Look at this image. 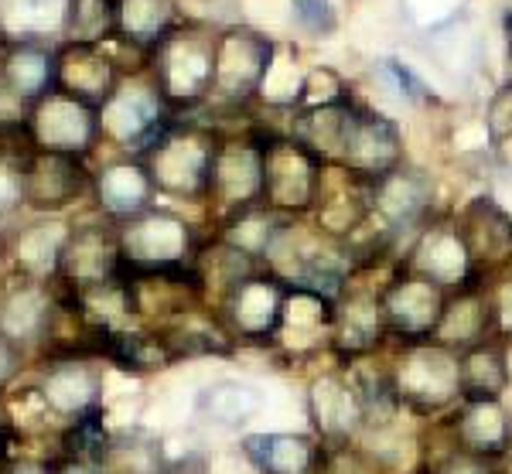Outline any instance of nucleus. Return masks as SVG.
Wrapping results in <instances>:
<instances>
[{
  "label": "nucleus",
  "instance_id": "f257e3e1",
  "mask_svg": "<svg viewBox=\"0 0 512 474\" xmlns=\"http://www.w3.org/2000/svg\"><path fill=\"white\" fill-rule=\"evenodd\" d=\"M393 393L400 410L420 420H441L461 403V359L441 342L396 345L390 359Z\"/></svg>",
  "mask_w": 512,
  "mask_h": 474
},
{
  "label": "nucleus",
  "instance_id": "f03ea898",
  "mask_svg": "<svg viewBox=\"0 0 512 474\" xmlns=\"http://www.w3.org/2000/svg\"><path fill=\"white\" fill-rule=\"evenodd\" d=\"M219 140L202 127H168L140 154L154 178V188L171 198H209L212 164Z\"/></svg>",
  "mask_w": 512,
  "mask_h": 474
},
{
  "label": "nucleus",
  "instance_id": "7ed1b4c3",
  "mask_svg": "<svg viewBox=\"0 0 512 474\" xmlns=\"http://www.w3.org/2000/svg\"><path fill=\"white\" fill-rule=\"evenodd\" d=\"M328 161L294 137L263 140V205L287 219L311 212L318 202Z\"/></svg>",
  "mask_w": 512,
  "mask_h": 474
},
{
  "label": "nucleus",
  "instance_id": "20e7f679",
  "mask_svg": "<svg viewBox=\"0 0 512 474\" xmlns=\"http://www.w3.org/2000/svg\"><path fill=\"white\" fill-rule=\"evenodd\" d=\"M291 284L274 270H256L253 277L239 280V284L222 297L219 321L226 324L229 338L243 345L274 348L280 324H284V307Z\"/></svg>",
  "mask_w": 512,
  "mask_h": 474
},
{
  "label": "nucleus",
  "instance_id": "39448f33",
  "mask_svg": "<svg viewBox=\"0 0 512 474\" xmlns=\"http://www.w3.org/2000/svg\"><path fill=\"white\" fill-rule=\"evenodd\" d=\"M304 413L311 420V434L325 447H352L366 434V406L345 365H332L311 376L304 389Z\"/></svg>",
  "mask_w": 512,
  "mask_h": 474
},
{
  "label": "nucleus",
  "instance_id": "423d86ee",
  "mask_svg": "<svg viewBox=\"0 0 512 474\" xmlns=\"http://www.w3.org/2000/svg\"><path fill=\"white\" fill-rule=\"evenodd\" d=\"M448 294L441 284L420 277V273L403 266L400 273L383 284L379 301H383L386 328H390V342L396 345H414V342H431L437 335V324L444 318L448 307Z\"/></svg>",
  "mask_w": 512,
  "mask_h": 474
},
{
  "label": "nucleus",
  "instance_id": "0eeeda50",
  "mask_svg": "<svg viewBox=\"0 0 512 474\" xmlns=\"http://www.w3.org/2000/svg\"><path fill=\"white\" fill-rule=\"evenodd\" d=\"M390 342V328H386L383 301L379 290H349L335 297V318H332V342L328 355L338 365H355L373 359Z\"/></svg>",
  "mask_w": 512,
  "mask_h": 474
},
{
  "label": "nucleus",
  "instance_id": "6e6552de",
  "mask_svg": "<svg viewBox=\"0 0 512 474\" xmlns=\"http://www.w3.org/2000/svg\"><path fill=\"white\" fill-rule=\"evenodd\" d=\"M35 393L52 417L76 423L99 410L103 372L86 355H59V359L41 365Z\"/></svg>",
  "mask_w": 512,
  "mask_h": 474
},
{
  "label": "nucleus",
  "instance_id": "1a4fd4ad",
  "mask_svg": "<svg viewBox=\"0 0 512 474\" xmlns=\"http://www.w3.org/2000/svg\"><path fill=\"white\" fill-rule=\"evenodd\" d=\"M28 130L38 151L82 157L99 137V110L52 89L35 103L28 116Z\"/></svg>",
  "mask_w": 512,
  "mask_h": 474
},
{
  "label": "nucleus",
  "instance_id": "9d476101",
  "mask_svg": "<svg viewBox=\"0 0 512 474\" xmlns=\"http://www.w3.org/2000/svg\"><path fill=\"white\" fill-rule=\"evenodd\" d=\"M123 266L120 229L110 226H82L72 229L62 243L55 280L76 290H93L113 284Z\"/></svg>",
  "mask_w": 512,
  "mask_h": 474
},
{
  "label": "nucleus",
  "instance_id": "9b49d317",
  "mask_svg": "<svg viewBox=\"0 0 512 474\" xmlns=\"http://www.w3.org/2000/svg\"><path fill=\"white\" fill-rule=\"evenodd\" d=\"M120 249L123 260L134 266H181L192 263L195 232L178 215L151 209L137 215V219L123 222Z\"/></svg>",
  "mask_w": 512,
  "mask_h": 474
},
{
  "label": "nucleus",
  "instance_id": "f8f14e48",
  "mask_svg": "<svg viewBox=\"0 0 512 474\" xmlns=\"http://www.w3.org/2000/svg\"><path fill=\"white\" fill-rule=\"evenodd\" d=\"M212 65H216V41L198 35L164 38L158 55L161 99L171 106H188L212 93Z\"/></svg>",
  "mask_w": 512,
  "mask_h": 474
},
{
  "label": "nucleus",
  "instance_id": "ddd939ff",
  "mask_svg": "<svg viewBox=\"0 0 512 474\" xmlns=\"http://www.w3.org/2000/svg\"><path fill=\"white\" fill-rule=\"evenodd\" d=\"M338 164H342L345 171L366 178V181L386 178V174L403 164L400 127H396L390 116H379L373 110L355 106L349 133H345V144H342V154H338Z\"/></svg>",
  "mask_w": 512,
  "mask_h": 474
},
{
  "label": "nucleus",
  "instance_id": "4468645a",
  "mask_svg": "<svg viewBox=\"0 0 512 474\" xmlns=\"http://www.w3.org/2000/svg\"><path fill=\"white\" fill-rule=\"evenodd\" d=\"M451 444L499 464L512 451V410L506 399H461L444 417Z\"/></svg>",
  "mask_w": 512,
  "mask_h": 474
},
{
  "label": "nucleus",
  "instance_id": "2eb2a0df",
  "mask_svg": "<svg viewBox=\"0 0 512 474\" xmlns=\"http://www.w3.org/2000/svg\"><path fill=\"white\" fill-rule=\"evenodd\" d=\"M274 45L256 31H226L216 38V65H212V93L222 99H246L267 82Z\"/></svg>",
  "mask_w": 512,
  "mask_h": 474
},
{
  "label": "nucleus",
  "instance_id": "dca6fc26",
  "mask_svg": "<svg viewBox=\"0 0 512 474\" xmlns=\"http://www.w3.org/2000/svg\"><path fill=\"white\" fill-rule=\"evenodd\" d=\"M164 99L158 89H117L99 106V133L120 147H134L144 154L168 130Z\"/></svg>",
  "mask_w": 512,
  "mask_h": 474
},
{
  "label": "nucleus",
  "instance_id": "f3484780",
  "mask_svg": "<svg viewBox=\"0 0 512 474\" xmlns=\"http://www.w3.org/2000/svg\"><path fill=\"white\" fill-rule=\"evenodd\" d=\"M403 266L420 273V277L434 280V284H441L444 290L482 284V273L475 270L472 253H468L458 226H451V222H434V226L420 232Z\"/></svg>",
  "mask_w": 512,
  "mask_h": 474
},
{
  "label": "nucleus",
  "instance_id": "a211bd4d",
  "mask_svg": "<svg viewBox=\"0 0 512 474\" xmlns=\"http://www.w3.org/2000/svg\"><path fill=\"white\" fill-rule=\"evenodd\" d=\"M209 198L226 212L263 202V140H226L212 164Z\"/></svg>",
  "mask_w": 512,
  "mask_h": 474
},
{
  "label": "nucleus",
  "instance_id": "6ab92c4d",
  "mask_svg": "<svg viewBox=\"0 0 512 474\" xmlns=\"http://www.w3.org/2000/svg\"><path fill=\"white\" fill-rule=\"evenodd\" d=\"M332 318H335V297L291 284V294H287V307H284V324H280L274 348L287 352L291 359H308V355L328 352Z\"/></svg>",
  "mask_w": 512,
  "mask_h": 474
},
{
  "label": "nucleus",
  "instance_id": "aec40b11",
  "mask_svg": "<svg viewBox=\"0 0 512 474\" xmlns=\"http://www.w3.org/2000/svg\"><path fill=\"white\" fill-rule=\"evenodd\" d=\"M243 454L256 474H325L328 447L315 434L270 430V434H246Z\"/></svg>",
  "mask_w": 512,
  "mask_h": 474
},
{
  "label": "nucleus",
  "instance_id": "412c9836",
  "mask_svg": "<svg viewBox=\"0 0 512 474\" xmlns=\"http://www.w3.org/2000/svg\"><path fill=\"white\" fill-rule=\"evenodd\" d=\"M89 188V174L82 168V157L55 154V151H31L28 157V185H24V205L38 212H59L76 202Z\"/></svg>",
  "mask_w": 512,
  "mask_h": 474
},
{
  "label": "nucleus",
  "instance_id": "4be33fe9",
  "mask_svg": "<svg viewBox=\"0 0 512 474\" xmlns=\"http://www.w3.org/2000/svg\"><path fill=\"white\" fill-rule=\"evenodd\" d=\"M55 89L86 106H103L120 89V72L96 45H69L55 55Z\"/></svg>",
  "mask_w": 512,
  "mask_h": 474
},
{
  "label": "nucleus",
  "instance_id": "5701e85b",
  "mask_svg": "<svg viewBox=\"0 0 512 474\" xmlns=\"http://www.w3.org/2000/svg\"><path fill=\"white\" fill-rule=\"evenodd\" d=\"M495 335V304L492 290L485 284H472L448 294V307H444V318L437 324L434 342H441L451 352H468L475 345L492 342Z\"/></svg>",
  "mask_w": 512,
  "mask_h": 474
},
{
  "label": "nucleus",
  "instance_id": "b1692460",
  "mask_svg": "<svg viewBox=\"0 0 512 474\" xmlns=\"http://www.w3.org/2000/svg\"><path fill=\"white\" fill-rule=\"evenodd\" d=\"M454 226L465 239L478 273L512 260V215L495 198L482 195L475 202H468Z\"/></svg>",
  "mask_w": 512,
  "mask_h": 474
},
{
  "label": "nucleus",
  "instance_id": "393cba45",
  "mask_svg": "<svg viewBox=\"0 0 512 474\" xmlns=\"http://www.w3.org/2000/svg\"><path fill=\"white\" fill-rule=\"evenodd\" d=\"M93 191H96V202L99 209L113 219H137V215L151 212L154 209V178L147 171V164L134 157V161H117V164H106L103 171L93 174Z\"/></svg>",
  "mask_w": 512,
  "mask_h": 474
},
{
  "label": "nucleus",
  "instance_id": "a878e982",
  "mask_svg": "<svg viewBox=\"0 0 512 474\" xmlns=\"http://www.w3.org/2000/svg\"><path fill=\"white\" fill-rule=\"evenodd\" d=\"M434 195V185L424 171H414L400 164L386 178L373 181V215L386 226V232L410 229L427 212Z\"/></svg>",
  "mask_w": 512,
  "mask_h": 474
},
{
  "label": "nucleus",
  "instance_id": "bb28decb",
  "mask_svg": "<svg viewBox=\"0 0 512 474\" xmlns=\"http://www.w3.org/2000/svg\"><path fill=\"white\" fill-rule=\"evenodd\" d=\"M267 406L260 386L243 379H216L195 396V417L222 430H239L256 420Z\"/></svg>",
  "mask_w": 512,
  "mask_h": 474
},
{
  "label": "nucleus",
  "instance_id": "cd10ccee",
  "mask_svg": "<svg viewBox=\"0 0 512 474\" xmlns=\"http://www.w3.org/2000/svg\"><path fill=\"white\" fill-rule=\"evenodd\" d=\"M55 321V301L45 287L24 284L4 297L0 304V331L21 348H35L48 342Z\"/></svg>",
  "mask_w": 512,
  "mask_h": 474
},
{
  "label": "nucleus",
  "instance_id": "c85d7f7f",
  "mask_svg": "<svg viewBox=\"0 0 512 474\" xmlns=\"http://www.w3.org/2000/svg\"><path fill=\"white\" fill-rule=\"evenodd\" d=\"M461 359V399H506L512 389V352L502 338L475 345Z\"/></svg>",
  "mask_w": 512,
  "mask_h": 474
},
{
  "label": "nucleus",
  "instance_id": "c756f323",
  "mask_svg": "<svg viewBox=\"0 0 512 474\" xmlns=\"http://www.w3.org/2000/svg\"><path fill=\"white\" fill-rule=\"evenodd\" d=\"M168 454L158 434L144 427L113 430L96 468L103 474H168Z\"/></svg>",
  "mask_w": 512,
  "mask_h": 474
},
{
  "label": "nucleus",
  "instance_id": "7c9ffc66",
  "mask_svg": "<svg viewBox=\"0 0 512 474\" xmlns=\"http://www.w3.org/2000/svg\"><path fill=\"white\" fill-rule=\"evenodd\" d=\"M287 229H291V219L274 209H267V205L260 202V205H246V209L229 212L219 239L229 246H236L239 253L253 256V260H267Z\"/></svg>",
  "mask_w": 512,
  "mask_h": 474
},
{
  "label": "nucleus",
  "instance_id": "2f4dec72",
  "mask_svg": "<svg viewBox=\"0 0 512 474\" xmlns=\"http://www.w3.org/2000/svg\"><path fill=\"white\" fill-rule=\"evenodd\" d=\"M0 79L18 93L24 103H38L55 89V55L38 41H18L7 52Z\"/></svg>",
  "mask_w": 512,
  "mask_h": 474
},
{
  "label": "nucleus",
  "instance_id": "473e14b6",
  "mask_svg": "<svg viewBox=\"0 0 512 474\" xmlns=\"http://www.w3.org/2000/svg\"><path fill=\"white\" fill-rule=\"evenodd\" d=\"M120 31L134 45H161L175 21L171 0H120Z\"/></svg>",
  "mask_w": 512,
  "mask_h": 474
},
{
  "label": "nucleus",
  "instance_id": "72a5a7b5",
  "mask_svg": "<svg viewBox=\"0 0 512 474\" xmlns=\"http://www.w3.org/2000/svg\"><path fill=\"white\" fill-rule=\"evenodd\" d=\"M65 31L76 45H99L120 31V11L113 0H69L65 4Z\"/></svg>",
  "mask_w": 512,
  "mask_h": 474
},
{
  "label": "nucleus",
  "instance_id": "f704fd0d",
  "mask_svg": "<svg viewBox=\"0 0 512 474\" xmlns=\"http://www.w3.org/2000/svg\"><path fill=\"white\" fill-rule=\"evenodd\" d=\"M52 226H31L24 236L18 239V263H24L28 270L35 273H55L59 266V253H62V243L69 232H48Z\"/></svg>",
  "mask_w": 512,
  "mask_h": 474
},
{
  "label": "nucleus",
  "instance_id": "c9c22d12",
  "mask_svg": "<svg viewBox=\"0 0 512 474\" xmlns=\"http://www.w3.org/2000/svg\"><path fill=\"white\" fill-rule=\"evenodd\" d=\"M28 157L14 144H0V212L24 205V185H28Z\"/></svg>",
  "mask_w": 512,
  "mask_h": 474
},
{
  "label": "nucleus",
  "instance_id": "e433bc0d",
  "mask_svg": "<svg viewBox=\"0 0 512 474\" xmlns=\"http://www.w3.org/2000/svg\"><path fill=\"white\" fill-rule=\"evenodd\" d=\"M427 474H495V464L485 461V457H475L461 447L448 444V451L441 457H434Z\"/></svg>",
  "mask_w": 512,
  "mask_h": 474
},
{
  "label": "nucleus",
  "instance_id": "4c0bfd02",
  "mask_svg": "<svg viewBox=\"0 0 512 474\" xmlns=\"http://www.w3.org/2000/svg\"><path fill=\"white\" fill-rule=\"evenodd\" d=\"M485 127H489L492 144L512 140V82H506V86L492 96L489 113H485Z\"/></svg>",
  "mask_w": 512,
  "mask_h": 474
},
{
  "label": "nucleus",
  "instance_id": "58836bf2",
  "mask_svg": "<svg viewBox=\"0 0 512 474\" xmlns=\"http://www.w3.org/2000/svg\"><path fill=\"white\" fill-rule=\"evenodd\" d=\"M294 18L308 31H332V0H294Z\"/></svg>",
  "mask_w": 512,
  "mask_h": 474
},
{
  "label": "nucleus",
  "instance_id": "ea45409f",
  "mask_svg": "<svg viewBox=\"0 0 512 474\" xmlns=\"http://www.w3.org/2000/svg\"><path fill=\"white\" fill-rule=\"evenodd\" d=\"M492 304H495V335L506 345H512V277L502 280V287L492 290Z\"/></svg>",
  "mask_w": 512,
  "mask_h": 474
},
{
  "label": "nucleus",
  "instance_id": "a19ab883",
  "mask_svg": "<svg viewBox=\"0 0 512 474\" xmlns=\"http://www.w3.org/2000/svg\"><path fill=\"white\" fill-rule=\"evenodd\" d=\"M21 365H24V348L14 345L11 338L0 331V389L11 386V382L18 379Z\"/></svg>",
  "mask_w": 512,
  "mask_h": 474
},
{
  "label": "nucleus",
  "instance_id": "79ce46f5",
  "mask_svg": "<svg viewBox=\"0 0 512 474\" xmlns=\"http://www.w3.org/2000/svg\"><path fill=\"white\" fill-rule=\"evenodd\" d=\"M7 474H59L52 468V464H45V461H35V457H21V461H14L11 464V471Z\"/></svg>",
  "mask_w": 512,
  "mask_h": 474
},
{
  "label": "nucleus",
  "instance_id": "37998d69",
  "mask_svg": "<svg viewBox=\"0 0 512 474\" xmlns=\"http://www.w3.org/2000/svg\"><path fill=\"white\" fill-rule=\"evenodd\" d=\"M506 38H509V52H512V14L506 18Z\"/></svg>",
  "mask_w": 512,
  "mask_h": 474
},
{
  "label": "nucleus",
  "instance_id": "c03bdc74",
  "mask_svg": "<svg viewBox=\"0 0 512 474\" xmlns=\"http://www.w3.org/2000/svg\"><path fill=\"white\" fill-rule=\"evenodd\" d=\"M4 434H7V420L0 417V437H4Z\"/></svg>",
  "mask_w": 512,
  "mask_h": 474
},
{
  "label": "nucleus",
  "instance_id": "a18cd8bd",
  "mask_svg": "<svg viewBox=\"0 0 512 474\" xmlns=\"http://www.w3.org/2000/svg\"><path fill=\"white\" fill-rule=\"evenodd\" d=\"M420 474H427V471H420Z\"/></svg>",
  "mask_w": 512,
  "mask_h": 474
}]
</instances>
